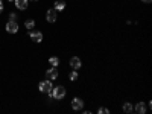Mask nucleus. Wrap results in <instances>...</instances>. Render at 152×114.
<instances>
[{"instance_id": "obj_20", "label": "nucleus", "mask_w": 152, "mask_h": 114, "mask_svg": "<svg viewBox=\"0 0 152 114\" xmlns=\"http://www.w3.org/2000/svg\"><path fill=\"white\" fill-rule=\"evenodd\" d=\"M9 2H15V0H9Z\"/></svg>"}, {"instance_id": "obj_13", "label": "nucleus", "mask_w": 152, "mask_h": 114, "mask_svg": "<svg viewBox=\"0 0 152 114\" xmlns=\"http://www.w3.org/2000/svg\"><path fill=\"white\" fill-rule=\"evenodd\" d=\"M132 110H134V107H132L129 102H125V104H123V111H125V113H131Z\"/></svg>"}, {"instance_id": "obj_8", "label": "nucleus", "mask_w": 152, "mask_h": 114, "mask_svg": "<svg viewBox=\"0 0 152 114\" xmlns=\"http://www.w3.org/2000/svg\"><path fill=\"white\" fill-rule=\"evenodd\" d=\"M46 76L50 79V81H55V79H58V70L55 69V67H52V69H49L47 72H46Z\"/></svg>"}, {"instance_id": "obj_17", "label": "nucleus", "mask_w": 152, "mask_h": 114, "mask_svg": "<svg viewBox=\"0 0 152 114\" xmlns=\"http://www.w3.org/2000/svg\"><path fill=\"white\" fill-rule=\"evenodd\" d=\"M9 20H12V21H17V14H15V12H12V14L9 15Z\"/></svg>"}, {"instance_id": "obj_5", "label": "nucleus", "mask_w": 152, "mask_h": 114, "mask_svg": "<svg viewBox=\"0 0 152 114\" xmlns=\"http://www.w3.org/2000/svg\"><path fill=\"white\" fill-rule=\"evenodd\" d=\"M72 108H73L75 111H79V110H82V108H84V102H82V99H79V97H75V99L72 100Z\"/></svg>"}, {"instance_id": "obj_12", "label": "nucleus", "mask_w": 152, "mask_h": 114, "mask_svg": "<svg viewBox=\"0 0 152 114\" xmlns=\"http://www.w3.org/2000/svg\"><path fill=\"white\" fill-rule=\"evenodd\" d=\"M49 64H50V66H52V67H56V66L59 64V59H58L56 56H52V58H50V59H49Z\"/></svg>"}, {"instance_id": "obj_21", "label": "nucleus", "mask_w": 152, "mask_h": 114, "mask_svg": "<svg viewBox=\"0 0 152 114\" xmlns=\"http://www.w3.org/2000/svg\"><path fill=\"white\" fill-rule=\"evenodd\" d=\"M31 2H37V0H31Z\"/></svg>"}, {"instance_id": "obj_6", "label": "nucleus", "mask_w": 152, "mask_h": 114, "mask_svg": "<svg viewBox=\"0 0 152 114\" xmlns=\"http://www.w3.org/2000/svg\"><path fill=\"white\" fill-rule=\"evenodd\" d=\"M56 18H58L56 11H55V9H49V11H47V14H46V20H47L49 23H55Z\"/></svg>"}, {"instance_id": "obj_18", "label": "nucleus", "mask_w": 152, "mask_h": 114, "mask_svg": "<svg viewBox=\"0 0 152 114\" xmlns=\"http://www.w3.org/2000/svg\"><path fill=\"white\" fill-rule=\"evenodd\" d=\"M2 12H3V2L0 0V14H2Z\"/></svg>"}, {"instance_id": "obj_11", "label": "nucleus", "mask_w": 152, "mask_h": 114, "mask_svg": "<svg viewBox=\"0 0 152 114\" xmlns=\"http://www.w3.org/2000/svg\"><path fill=\"white\" fill-rule=\"evenodd\" d=\"M64 8H66V3L62 0H56L55 2V11H62Z\"/></svg>"}, {"instance_id": "obj_14", "label": "nucleus", "mask_w": 152, "mask_h": 114, "mask_svg": "<svg viewBox=\"0 0 152 114\" xmlns=\"http://www.w3.org/2000/svg\"><path fill=\"white\" fill-rule=\"evenodd\" d=\"M24 26H26L28 29H34L35 28V21L34 20H26L24 21Z\"/></svg>"}, {"instance_id": "obj_3", "label": "nucleus", "mask_w": 152, "mask_h": 114, "mask_svg": "<svg viewBox=\"0 0 152 114\" xmlns=\"http://www.w3.org/2000/svg\"><path fill=\"white\" fill-rule=\"evenodd\" d=\"M17 31H18V24H17V21L9 20V21L6 23V32H8V34H17Z\"/></svg>"}, {"instance_id": "obj_19", "label": "nucleus", "mask_w": 152, "mask_h": 114, "mask_svg": "<svg viewBox=\"0 0 152 114\" xmlns=\"http://www.w3.org/2000/svg\"><path fill=\"white\" fill-rule=\"evenodd\" d=\"M142 2H143V3H151L152 0H142Z\"/></svg>"}, {"instance_id": "obj_16", "label": "nucleus", "mask_w": 152, "mask_h": 114, "mask_svg": "<svg viewBox=\"0 0 152 114\" xmlns=\"http://www.w3.org/2000/svg\"><path fill=\"white\" fill-rule=\"evenodd\" d=\"M97 113H99V114H108V113H110V110H108V108H105V107H102V108H99V110H97Z\"/></svg>"}, {"instance_id": "obj_10", "label": "nucleus", "mask_w": 152, "mask_h": 114, "mask_svg": "<svg viewBox=\"0 0 152 114\" xmlns=\"http://www.w3.org/2000/svg\"><path fill=\"white\" fill-rule=\"evenodd\" d=\"M135 111H137L138 114H145V113H146V107H145V104H143V102H138V104L135 105Z\"/></svg>"}, {"instance_id": "obj_1", "label": "nucleus", "mask_w": 152, "mask_h": 114, "mask_svg": "<svg viewBox=\"0 0 152 114\" xmlns=\"http://www.w3.org/2000/svg\"><path fill=\"white\" fill-rule=\"evenodd\" d=\"M49 97H55V99H64L66 97V88L59 85V87H53L52 88V91L47 93Z\"/></svg>"}, {"instance_id": "obj_15", "label": "nucleus", "mask_w": 152, "mask_h": 114, "mask_svg": "<svg viewBox=\"0 0 152 114\" xmlns=\"http://www.w3.org/2000/svg\"><path fill=\"white\" fill-rule=\"evenodd\" d=\"M78 72H76V70H73V72H70V81H76V79H78Z\"/></svg>"}, {"instance_id": "obj_4", "label": "nucleus", "mask_w": 152, "mask_h": 114, "mask_svg": "<svg viewBox=\"0 0 152 114\" xmlns=\"http://www.w3.org/2000/svg\"><path fill=\"white\" fill-rule=\"evenodd\" d=\"M29 37L32 38V41H35V43H41L43 41V34L40 31H31Z\"/></svg>"}, {"instance_id": "obj_9", "label": "nucleus", "mask_w": 152, "mask_h": 114, "mask_svg": "<svg viewBox=\"0 0 152 114\" xmlns=\"http://www.w3.org/2000/svg\"><path fill=\"white\" fill-rule=\"evenodd\" d=\"M28 2L29 0H15V6H17V9H21V11H24L28 8Z\"/></svg>"}, {"instance_id": "obj_2", "label": "nucleus", "mask_w": 152, "mask_h": 114, "mask_svg": "<svg viewBox=\"0 0 152 114\" xmlns=\"http://www.w3.org/2000/svg\"><path fill=\"white\" fill-rule=\"evenodd\" d=\"M52 88H53V85H52V81H50V79L40 82V91H43V93H50V91H52Z\"/></svg>"}, {"instance_id": "obj_7", "label": "nucleus", "mask_w": 152, "mask_h": 114, "mask_svg": "<svg viewBox=\"0 0 152 114\" xmlns=\"http://www.w3.org/2000/svg\"><path fill=\"white\" fill-rule=\"evenodd\" d=\"M81 66H82V62H81V59H79L78 56H73V58H70V67H72L73 70H78V69H81Z\"/></svg>"}]
</instances>
